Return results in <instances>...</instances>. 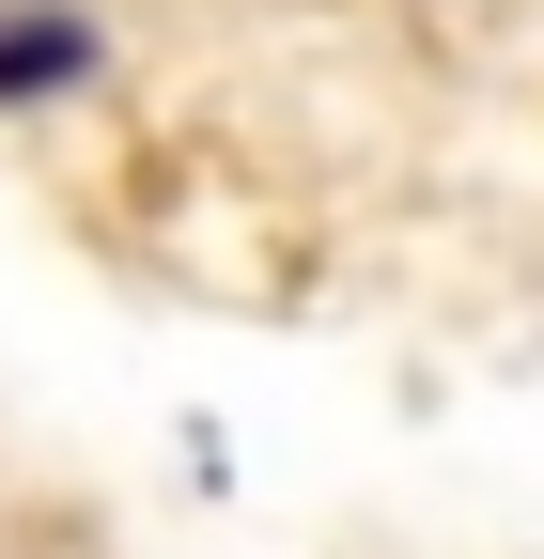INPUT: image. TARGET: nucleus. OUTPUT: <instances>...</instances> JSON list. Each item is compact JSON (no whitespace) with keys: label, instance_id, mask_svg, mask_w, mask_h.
I'll list each match as a JSON object with an SVG mask.
<instances>
[{"label":"nucleus","instance_id":"obj_1","mask_svg":"<svg viewBox=\"0 0 544 559\" xmlns=\"http://www.w3.org/2000/svg\"><path fill=\"white\" fill-rule=\"evenodd\" d=\"M62 79H94V32L79 16H0V94H62Z\"/></svg>","mask_w":544,"mask_h":559}]
</instances>
